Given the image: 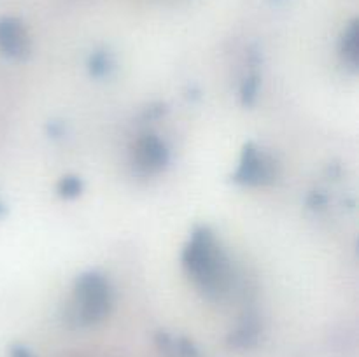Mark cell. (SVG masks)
Returning <instances> with one entry per match:
<instances>
[{
	"instance_id": "1",
	"label": "cell",
	"mask_w": 359,
	"mask_h": 357,
	"mask_svg": "<svg viewBox=\"0 0 359 357\" xmlns=\"http://www.w3.org/2000/svg\"><path fill=\"white\" fill-rule=\"evenodd\" d=\"M182 268L209 300L221 301L235 287L231 259L209 226H196L181 254Z\"/></svg>"
},
{
	"instance_id": "2",
	"label": "cell",
	"mask_w": 359,
	"mask_h": 357,
	"mask_svg": "<svg viewBox=\"0 0 359 357\" xmlns=\"http://www.w3.org/2000/svg\"><path fill=\"white\" fill-rule=\"evenodd\" d=\"M114 303V290L107 276L98 272L81 273L74 284V318L79 326L104 321Z\"/></svg>"
},
{
	"instance_id": "3",
	"label": "cell",
	"mask_w": 359,
	"mask_h": 357,
	"mask_svg": "<svg viewBox=\"0 0 359 357\" xmlns=\"http://www.w3.org/2000/svg\"><path fill=\"white\" fill-rule=\"evenodd\" d=\"M279 175V164L266 150L259 149L255 142H248L241 153L237 170L231 175L235 184L258 188L269 186Z\"/></svg>"
},
{
	"instance_id": "4",
	"label": "cell",
	"mask_w": 359,
	"mask_h": 357,
	"mask_svg": "<svg viewBox=\"0 0 359 357\" xmlns=\"http://www.w3.org/2000/svg\"><path fill=\"white\" fill-rule=\"evenodd\" d=\"M170 163V149L154 133H144L137 139L135 147L132 153V167L133 172L140 177H151L165 168Z\"/></svg>"
},
{
	"instance_id": "5",
	"label": "cell",
	"mask_w": 359,
	"mask_h": 357,
	"mask_svg": "<svg viewBox=\"0 0 359 357\" xmlns=\"http://www.w3.org/2000/svg\"><path fill=\"white\" fill-rule=\"evenodd\" d=\"M0 51L13 59H23L30 52V38L16 18L0 20Z\"/></svg>"
},
{
	"instance_id": "6",
	"label": "cell",
	"mask_w": 359,
	"mask_h": 357,
	"mask_svg": "<svg viewBox=\"0 0 359 357\" xmlns=\"http://www.w3.org/2000/svg\"><path fill=\"white\" fill-rule=\"evenodd\" d=\"M340 52H342L344 62L351 65V69L356 70L359 62V31L356 21H353L344 31L342 41H340Z\"/></svg>"
},
{
	"instance_id": "7",
	"label": "cell",
	"mask_w": 359,
	"mask_h": 357,
	"mask_svg": "<svg viewBox=\"0 0 359 357\" xmlns=\"http://www.w3.org/2000/svg\"><path fill=\"white\" fill-rule=\"evenodd\" d=\"M114 66V56L107 49H97L88 58V72H90L91 77H97V79H104V77L111 76Z\"/></svg>"
},
{
	"instance_id": "8",
	"label": "cell",
	"mask_w": 359,
	"mask_h": 357,
	"mask_svg": "<svg viewBox=\"0 0 359 357\" xmlns=\"http://www.w3.org/2000/svg\"><path fill=\"white\" fill-rule=\"evenodd\" d=\"M259 332V322L258 317L252 314H248L244 317V321L241 322L237 331L233 332V340L238 345H248V343H252L256 340Z\"/></svg>"
},
{
	"instance_id": "9",
	"label": "cell",
	"mask_w": 359,
	"mask_h": 357,
	"mask_svg": "<svg viewBox=\"0 0 359 357\" xmlns=\"http://www.w3.org/2000/svg\"><path fill=\"white\" fill-rule=\"evenodd\" d=\"M84 191V181L77 175H65L58 181L56 184V192H58L60 198L65 200H72L77 198L81 192Z\"/></svg>"
},
{
	"instance_id": "10",
	"label": "cell",
	"mask_w": 359,
	"mask_h": 357,
	"mask_svg": "<svg viewBox=\"0 0 359 357\" xmlns=\"http://www.w3.org/2000/svg\"><path fill=\"white\" fill-rule=\"evenodd\" d=\"M258 91H259V76L258 74H249L248 77L244 79L241 88V97H242V104L244 105H252L258 98Z\"/></svg>"
},
{
	"instance_id": "11",
	"label": "cell",
	"mask_w": 359,
	"mask_h": 357,
	"mask_svg": "<svg viewBox=\"0 0 359 357\" xmlns=\"http://www.w3.org/2000/svg\"><path fill=\"white\" fill-rule=\"evenodd\" d=\"M326 203H328V198H326L323 192H312L307 198V205L311 206V209H323Z\"/></svg>"
},
{
	"instance_id": "12",
	"label": "cell",
	"mask_w": 359,
	"mask_h": 357,
	"mask_svg": "<svg viewBox=\"0 0 359 357\" xmlns=\"http://www.w3.org/2000/svg\"><path fill=\"white\" fill-rule=\"evenodd\" d=\"M13 357H32V356L27 349H23V346H16V349H13Z\"/></svg>"
},
{
	"instance_id": "13",
	"label": "cell",
	"mask_w": 359,
	"mask_h": 357,
	"mask_svg": "<svg viewBox=\"0 0 359 357\" xmlns=\"http://www.w3.org/2000/svg\"><path fill=\"white\" fill-rule=\"evenodd\" d=\"M6 216H7V205L2 202V200H0V219Z\"/></svg>"
}]
</instances>
